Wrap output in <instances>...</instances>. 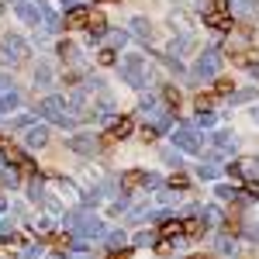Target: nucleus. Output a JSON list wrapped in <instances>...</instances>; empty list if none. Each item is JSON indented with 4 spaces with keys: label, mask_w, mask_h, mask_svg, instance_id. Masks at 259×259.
Wrapping results in <instances>:
<instances>
[{
    "label": "nucleus",
    "mask_w": 259,
    "mask_h": 259,
    "mask_svg": "<svg viewBox=\"0 0 259 259\" xmlns=\"http://www.w3.org/2000/svg\"><path fill=\"white\" fill-rule=\"evenodd\" d=\"M214 149H218V156L239 152V135H235V132H218V135H214Z\"/></svg>",
    "instance_id": "obj_6"
},
{
    "label": "nucleus",
    "mask_w": 259,
    "mask_h": 259,
    "mask_svg": "<svg viewBox=\"0 0 259 259\" xmlns=\"http://www.w3.org/2000/svg\"><path fill=\"white\" fill-rule=\"evenodd\" d=\"M256 94V90H239V94H232V104H242V100H249Z\"/></svg>",
    "instance_id": "obj_27"
},
{
    "label": "nucleus",
    "mask_w": 259,
    "mask_h": 259,
    "mask_svg": "<svg viewBox=\"0 0 259 259\" xmlns=\"http://www.w3.org/2000/svg\"><path fill=\"white\" fill-rule=\"evenodd\" d=\"M204 218H207V225H221V221H225L218 207H204Z\"/></svg>",
    "instance_id": "obj_21"
},
{
    "label": "nucleus",
    "mask_w": 259,
    "mask_h": 259,
    "mask_svg": "<svg viewBox=\"0 0 259 259\" xmlns=\"http://www.w3.org/2000/svg\"><path fill=\"white\" fill-rule=\"evenodd\" d=\"M52 259H62V256H52Z\"/></svg>",
    "instance_id": "obj_36"
},
{
    "label": "nucleus",
    "mask_w": 259,
    "mask_h": 259,
    "mask_svg": "<svg viewBox=\"0 0 259 259\" xmlns=\"http://www.w3.org/2000/svg\"><path fill=\"white\" fill-rule=\"evenodd\" d=\"M66 7H83V0H62Z\"/></svg>",
    "instance_id": "obj_31"
},
{
    "label": "nucleus",
    "mask_w": 259,
    "mask_h": 259,
    "mask_svg": "<svg viewBox=\"0 0 259 259\" xmlns=\"http://www.w3.org/2000/svg\"><path fill=\"white\" fill-rule=\"evenodd\" d=\"M4 207H7V200H4V197H0V211H4Z\"/></svg>",
    "instance_id": "obj_35"
},
{
    "label": "nucleus",
    "mask_w": 259,
    "mask_h": 259,
    "mask_svg": "<svg viewBox=\"0 0 259 259\" xmlns=\"http://www.w3.org/2000/svg\"><path fill=\"white\" fill-rule=\"evenodd\" d=\"M218 66H221V56L211 49V52H204V56L197 59V66H194V76H197V80H214V76H218Z\"/></svg>",
    "instance_id": "obj_5"
},
{
    "label": "nucleus",
    "mask_w": 259,
    "mask_h": 259,
    "mask_svg": "<svg viewBox=\"0 0 259 259\" xmlns=\"http://www.w3.org/2000/svg\"><path fill=\"white\" fill-rule=\"evenodd\" d=\"M49 142V128L45 124H31V128H24V145L28 149H41Z\"/></svg>",
    "instance_id": "obj_8"
},
{
    "label": "nucleus",
    "mask_w": 259,
    "mask_h": 259,
    "mask_svg": "<svg viewBox=\"0 0 259 259\" xmlns=\"http://www.w3.org/2000/svg\"><path fill=\"white\" fill-rule=\"evenodd\" d=\"M87 21V7H69L66 11V24H83Z\"/></svg>",
    "instance_id": "obj_15"
},
{
    "label": "nucleus",
    "mask_w": 259,
    "mask_h": 259,
    "mask_svg": "<svg viewBox=\"0 0 259 259\" xmlns=\"http://www.w3.org/2000/svg\"><path fill=\"white\" fill-rule=\"evenodd\" d=\"M28 197H31V200H45V187H41V180H31V183H28Z\"/></svg>",
    "instance_id": "obj_16"
},
{
    "label": "nucleus",
    "mask_w": 259,
    "mask_h": 259,
    "mask_svg": "<svg viewBox=\"0 0 259 259\" xmlns=\"http://www.w3.org/2000/svg\"><path fill=\"white\" fill-rule=\"evenodd\" d=\"M228 11L239 14V18H252V14L259 11V4L256 0H228Z\"/></svg>",
    "instance_id": "obj_9"
},
{
    "label": "nucleus",
    "mask_w": 259,
    "mask_h": 259,
    "mask_svg": "<svg viewBox=\"0 0 259 259\" xmlns=\"http://www.w3.org/2000/svg\"><path fill=\"white\" fill-rule=\"evenodd\" d=\"M73 259H94V256H87V252H76V256H73Z\"/></svg>",
    "instance_id": "obj_33"
},
{
    "label": "nucleus",
    "mask_w": 259,
    "mask_h": 259,
    "mask_svg": "<svg viewBox=\"0 0 259 259\" xmlns=\"http://www.w3.org/2000/svg\"><path fill=\"white\" fill-rule=\"evenodd\" d=\"M197 173H200L204 180H214V177L221 173V156H207V159H200Z\"/></svg>",
    "instance_id": "obj_10"
},
{
    "label": "nucleus",
    "mask_w": 259,
    "mask_h": 259,
    "mask_svg": "<svg viewBox=\"0 0 259 259\" xmlns=\"http://www.w3.org/2000/svg\"><path fill=\"white\" fill-rule=\"evenodd\" d=\"M24 56H28V41L21 38V35H4V41H0V59L18 66Z\"/></svg>",
    "instance_id": "obj_3"
},
{
    "label": "nucleus",
    "mask_w": 259,
    "mask_h": 259,
    "mask_svg": "<svg viewBox=\"0 0 259 259\" xmlns=\"http://www.w3.org/2000/svg\"><path fill=\"white\" fill-rule=\"evenodd\" d=\"M38 114L45 121H56V124H62V128H69V124H73V121L66 118V100L62 97H56V94H52V97H45L38 104Z\"/></svg>",
    "instance_id": "obj_2"
},
{
    "label": "nucleus",
    "mask_w": 259,
    "mask_h": 259,
    "mask_svg": "<svg viewBox=\"0 0 259 259\" xmlns=\"http://www.w3.org/2000/svg\"><path fill=\"white\" fill-rule=\"evenodd\" d=\"M218 252H225V256H235V239L221 235V239H218Z\"/></svg>",
    "instance_id": "obj_18"
},
{
    "label": "nucleus",
    "mask_w": 259,
    "mask_h": 259,
    "mask_svg": "<svg viewBox=\"0 0 259 259\" xmlns=\"http://www.w3.org/2000/svg\"><path fill=\"white\" fill-rule=\"evenodd\" d=\"M256 166H259V159H256Z\"/></svg>",
    "instance_id": "obj_37"
},
{
    "label": "nucleus",
    "mask_w": 259,
    "mask_h": 259,
    "mask_svg": "<svg viewBox=\"0 0 259 259\" xmlns=\"http://www.w3.org/2000/svg\"><path fill=\"white\" fill-rule=\"evenodd\" d=\"M107 252H121V249H124V245H128V235H124V232H107Z\"/></svg>",
    "instance_id": "obj_11"
},
{
    "label": "nucleus",
    "mask_w": 259,
    "mask_h": 259,
    "mask_svg": "<svg viewBox=\"0 0 259 259\" xmlns=\"http://www.w3.org/2000/svg\"><path fill=\"white\" fill-rule=\"evenodd\" d=\"M118 73L128 87H145L149 83V69H145V59L142 56H124L118 62Z\"/></svg>",
    "instance_id": "obj_1"
},
{
    "label": "nucleus",
    "mask_w": 259,
    "mask_h": 259,
    "mask_svg": "<svg viewBox=\"0 0 259 259\" xmlns=\"http://www.w3.org/2000/svg\"><path fill=\"white\" fill-rule=\"evenodd\" d=\"M162 159L169 162V166H177V169L183 166V159H180V152H173V149H166V152H162Z\"/></svg>",
    "instance_id": "obj_24"
},
{
    "label": "nucleus",
    "mask_w": 259,
    "mask_h": 259,
    "mask_svg": "<svg viewBox=\"0 0 259 259\" xmlns=\"http://www.w3.org/2000/svg\"><path fill=\"white\" fill-rule=\"evenodd\" d=\"M107 41H111V45H118V49H124L128 35H124V31H107Z\"/></svg>",
    "instance_id": "obj_22"
},
{
    "label": "nucleus",
    "mask_w": 259,
    "mask_h": 259,
    "mask_svg": "<svg viewBox=\"0 0 259 259\" xmlns=\"http://www.w3.org/2000/svg\"><path fill=\"white\" fill-rule=\"evenodd\" d=\"M190 45H194V38H190V35H183V38H173V45H169V56H177V59H180V56H183Z\"/></svg>",
    "instance_id": "obj_14"
},
{
    "label": "nucleus",
    "mask_w": 259,
    "mask_h": 259,
    "mask_svg": "<svg viewBox=\"0 0 259 259\" xmlns=\"http://www.w3.org/2000/svg\"><path fill=\"white\" fill-rule=\"evenodd\" d=\"M132 31H135V38H152V24H149L145 18L132 21Z\"/></svg>",
    "instance_id": "obj_13"
},
{
    "label": "nucleus",
    "mask_w": 259,
    "mask_h": 259,
    "mask_svg": "<svg viewBox=\"0 0 259 259\" xmlns=\"http://www.w3.org/2000/svg\"><path fill=\"white\" fill-rule=\"evenodd\" d=\"M173 145H180L183 152H204V142H200V135L194 132V128H173Z\"/></svg>",
    "instance_id": "obj_4"
},
{
    "label": "nucleus",
    "mask_w": 259,
    "mask_h": 259,
    "mask_svg": "<svg viewBox=\"0 0 259 259\" xmlns=\"http://www.w3.org/2000/svg\"><path fill=\"white\" fill-rule=\"evenodd\" d=\"M173 200H180V194H173V190H162V204H173Z\"/></svg>",
    "instance_id": "obj_29"
},
{
    "label": "nucleus",
    "mask_w": 259,
    "mask_h": 259,
    "mask_svg": "<svg viewBox=\"0 0 259 259\" xmlns=\"http://www.w3.org/2000/svg\"><path fill=\"white\" fill-rule=\"evenodd\" d=\"M83 87H87V90H104V80H100V76H90Z\"/></svg>",
    "instance_id": "obj_26"
},
{
    "label": "nucleus",
    "mask_w": 259,
    "mask_h": 259,
    "mask_svg": "<svg viewBox=\"0 0 259 259\" xmlns=\"http://www.w3.org/2000/svg\"><path fill=\"white\" fill-rule=\"evenodd\" d=\"M35 228H38V232H52V221L41 218V221H35Z\"/></svg>",
    "instance_id": "obj_28"
},
{
    "label": "nucleus",
    "mask_w": 259,
    "mask_h": 259,
    "mask_svg": "<svg viewBox=\"0 0 259 259\" xmlns=\"http://www.w3.org/2000/svg\"><path fill=\"white\" fill-rule=\"evenodd\" d=\"M18 90H4V94H0V114H11V111H14V107H18Z\"/></svg>",
    "instance_id": "obj_12"
},
{
    "label": "nucleus",
    "mask_w": 259,
    "mask_h": 259,
    "mask_svg": "<svg viewBox=\"0 0 259 259\" xmlns=\"http://www.w3.org/2000/svg\"><path fill=\"white\" fill-rule=\"evenodd\" d=\"M214 194H218L221 200H235V197H239V187H228V183H221Z\"/></svg>",
    "instance_id": "obj_17"
},
{
    "label": "nucleus",
    "mask_w": 259,
    "mask_h": 259,
    "mask_svg": "<svg viewBox=\"0 0 259 259\" xmlns=\"http://www.w3.org/2000/svg\"><path fill=\"white\" fill-rule=\"evenodd\" d=\"M0 235H11V221L7 218H0Z\"/></svg>",
    "instance_id": "obj_30"
},
{
    "label": "nucleus",
    "mask_w": 259,
    "mask_h": 259,
    "mask_svg": "<svg viewBox=\"0 0 259 259\" xmlns=\"http://www.w3.org/2000/svg\"><path fill=\"white\" fill-rule=\"evenodd\" d=\"M49 80H52V69H49V66L41 62L38 69H35V83H49Z\"/></svg>",
    "instance_id": "obj_20"
},
{
    "label": "nucleus",
    "mask_w": 259,
    "mask_h": 259,
    "mask_svg": "<svg viewBox=\"0 0 259 259\" xmlns=\"http://www.w3.org/2000/svg\"><path fill=\"white\" fill-rule=\"evenodd\" d=\"M0 177H4V183H7V187H18V169H4Z\"/></svg>",
    "instance_id": "obj_25"
},
{
    "label": "nucleus",
    "mask_w": 259,
    "mask_h": 259,
    "mask_svg": "<svg viewBox=\"0 0 259 259\" xmlns=\"http://www.w3.org/2000/svg\"><path fill=\"white\" fill-rule=\"evenodd\" d=\"M4 166H7V156H4V152H0V169H4Z\"/></svg>",
    "instance_id": "obj_34"
},
{
    "label": "nucleus",
    "mask_w": 259,
    "mask_h": 259,
    "mask_svg": "<svg viewBox=\"0 0 259 259\" xmlns=\"http://www.w3.org/2000/svg\"><path fill=\"white\" fill-rule=\"evenodd\" d=\"M132 245H135V249H145V245H152V232H139V235L132 239Z\"/></svg>",
    "instance_id": "obj_19"
},
{
    "label": "nucleus",
    "mask_w": 259,
    "mask_h": 259,
    "mask_svg": "<svg viewBox=\"0 0 259 259\" xmlns=\"http://www.w3.org/2000/svg\"><path fill=\"white\" fill-rule=\"evenodd\" d=\"M66 145L73 152H80V156H94L97 152V139L94 135H73V139H66Z\"/></svg>",
    "instance_id": "obj_7"
},
{
    "label": "nucleus",
    "mask_w": 259,
    "mask_h": 259,
    "mask_svg": "<svg viewBox=\"0 0 259 259\" xmlns=\"http://www.w3.org/2000/svg\"><path fill=\"white\" fill-rule=\"evenodd\" d=\"M252 121H256V124H259V107H252Z\"/></svg>",
    "instance_id": "obj_32"
},
{
    "label": "nucleus",
    "mask_w": 259,
    "mask_h": 259,
    "mask_svg": "<svg viewBox=\"0 0 259 259\" xmlns=\"http://www.w3.org/2000/svg\"><path fill=\"white\" fill-rule=\"evenodd\" d=\"M21 259H41V249L38 245H24L21 249Z\"/></svg>",
    "instance_id": "obj_23"
}]
</instances>
